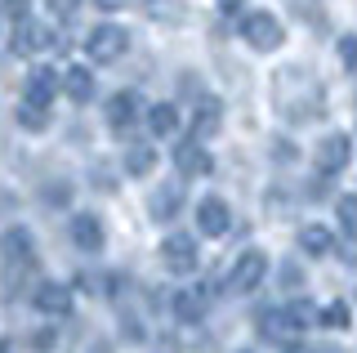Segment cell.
Returning a JSON list of instances; mask_svg holds the SVG:
<instances>
[{
    "instance_id": "6da1fadb",
    "label": "cell",
    "mask_w": 357,
    "mask_h": 353,
    "mask_svg": "<svg viewBox=\"0 0 357 353\" xmlns=\"http://www.w3.org/2000/svg\"><path fill=\"white\" fill-rule=\"evenodd\" d=\"M237 31H241V40H245V45H250V50H259V54H273V50L286 40L282 18H277V14H268V9H250V14H241Z\"/></svg>"
},
{
    "instance_id": "7a4b0ae2",
    "label": "cell",
    "mask_w": 357,
    "mask_h": 353,
    "mask_svg": "<svg viewBox=\"0 0 357 353\" xmlns=\"http://www.w3.org/2000/svg\"><path fill=\"white\" fill-rule=\"evenodd\" d=\"M126 50H130V31L116 27V23H98V27L85 36V54H89L94 63H116Z\"/></svg>"
},
{
    "instance_id": "3957f363",
    "label": "cell",
    "mask_w": 357,
    "mask_h": 353,
    "mask_svg": "<svg viewBox=\"0 0 357 353\" xmlns=\"http://www.w3.org/2000/svg\"><path fill=\"white\" fill-rule=\"evenodd\" d=\"M264 273H268V255L264 250H241V260L232 264V273H228V291H237V295H250V291H259L264 286Z\"/></svg>"
},
{
    "instance_id": "277c9868",
    "label": "cell",
    "mask_w": 357,
    "mask_h": 353,
    "mask_svg": "<svg viewBox=\"0 0 357 353\" xmlns=\"http://www.w3.org/2000/svg\"><path fill=\"white\" fill-rule=\"evenodd\" d=\"M174 170L183 174V179H206L210 170H215V157L206 152V143L197 135L192 139H178L174 143Z\"/></svg>"
},
{
    "instance_id": "5b68a950",
    "label": "cell",
    "mask_w": 357,
    "mask_h": 353,
    "mask_svg": "<svg viewBox=\"0 0 357 353\" xmlns=\"http://www.w3.org/2000/svg\"><path fill=\"white\" fill-rule=\"evenodd\" d=\"M170 313H174V322H201L210 313V286H174Z\"/></svg>"
},
{
    "instance_id": "8992f818",
    "label": "cell",
    "mask_w": 357,
    "mask_h": 353,
    "mask_svg": "<svg viewBox=\"0 0 357 353\" xmlns=\"http://www.w3.org/2000/svg\"><path fill=\"white\" fill-rule=\"evenodd\" d=\"M312 161H317V170L321 174H340L344 165L353 161V139L349 135H326V139H317V152H312Z\"/></svg>"
},
{
    "instance_id": "52a82bcc",
    "label": "cell",
    "mask_w": 357,
    "mask_h": 353,
    "mask_svg": "<svg viewBox=\"0 0 357 353\" xmlns=\"http://www.w3.org/2000/svg\"><path fill=\"white\" fill-rule=\"evenodd\" d=\"M31 308L45 317H67L72 313V286L67 282H36L31 291Z\"/></svg>"
},
{
    "instance_id": "ba28073f",
    "label": "cell",
    "mask_w": 357,
    "mask_h": 353,
    "mask_svg": "<svg viewBox=\"0 0 357 353\" xmlns=\"http://www.w3.org/2000/svg\"><path fill=\"white\" fill-rule=\"evenodd\" d=\"M161 264H165L170 273H178V278H183V273H192L197 264H201L197 241H192V237H183V233L165 237V241H161Z\"/></svg>"
},
{
    "instance_id": "9c48e42d",
    "label": "cell",
    "mask_w": 357,
    "mask_h": 353,
    "mask_svg": "<svg viewBox=\"0 0 357 353\" xmlns=\"http://www.w3.org/2000/svg\"><path fill=\"white\" fill-rule=\"evenodd\" d=\"M197 228H201V237H223L232 228L228 202H223V197H201L197 202Z\"/></svg>"
},
{
    "instance_id": "30bf717a",
    "label": "cell",
    "mask_w": 357,
    "mask_h": 353,
    "mask_svg": "<svg viewBox=\"0 0 357 353\" xmlns=\"http://www.w3.org/2000/svg\"><path fill=\"white\" fill-rule=\"evenodd\" d=\"M67 237H72V246L76 250H103V241H107V233H103V219L98 215H89V211H81V215H72V224H67Z\"/></svg>"
},
{
    "instance_id": "8fae6325",
    "label": "cell",
    "mask_w": 357,
    "mask_h": 353,
    "mask_svg": "<svg viewBox=\"0 0 357 353\" xmlns=\"http://www.w3.org/2000/svg\"><path fill=\"white\" fill-rule=\"evenodd\" d=\"M18 31H14V54H45V50H54L59 45V36H54L45 23H31V18H22V23H14Z\"/></svg>"
},
{
    "instance_id": "7c38bea8",
    "label": "cell",
    "mask_w": 357,
    "mask_h": 353,
    "mask_svg": "<svg viewBox=\"0 0 357 353\" xmlns=\"http://www.w3.org/2000/svg\"><path fill=\"white\" fill-rule=\"evenodd\" d=\"M139 107H143V103H139V94H134V90H116V94L103 103V117H107V126L116 130V135H126L134 121H139Z\"/></svg>"
},
{
    "instance_id": "4fadbf2b",
    "label": "cell",
    "mask_w": 357,
    "mask_h": 353,
    "mask_svg": "<svg viewBox=\"0 0 357 353\" xmlns=\"http://www.w3.org/2000/svg\"><path fill=\"white\" fill-rule=\"evenodd\" d=\"M59 90H63V76H59V72H50V68H31V76H27V103L50 107Z\"/></svg>"
},
{
    "instance_id": "5bb4252c",
    "label": "cell",
    "mask_w": 357,
    "mask_h": 353,
    "mask_svg": "<svg viewBox=\"0 0 357 353\" xmlns=\"http://www.w3.org/2000/svg\"><path fill=\"white\" fill-rule=\"evenodd\" d=\"M5 264L9 269H18V264H36V237L27 233V228H9L5 233Z\"/></svg>"
},
{
    "instance_id": "9a60e30c",
    "label": "cell",
    "mask_w": 357,
    "mask_h": 353,
    "mask_svg": "<svg viewBox=\"0 0 357 353\" xmlns=\"http://www.w3.org/2000/svg\"><path fill=\"white\" fill-rule=\"evenodd\" d=\"M148 211H152L156 224H170V219L183 211V183H161V188L152 193V206H148Z\"/></svg>"
},
{
    "instance_id": "2e32d148",
    "label": "cell",
    "mask_w": 357,
    "mask_h": 353,
    "mask_svg": "<svg viewBox=\"0 0 357 353\" xmlns=\"http://www.w3.org/2000/svg\"><path fill=\"white\" fill-rule=\"evenodd\" d=\"M299 250L312 255V260L331 255V250H335V233H331L326 224H304V228H299Z\"/></svg>"
},
{
    "instance_id": "e0dca14e",
    "label": "cell",
    "mask_w": 357,
    "mask_h": 353,
    "mask_svg": "<svg viewBox=\"0 0 357 353\" xmlns=\"http://www.w3.org/2000/svg\"><path fill=\"white\" fill-rule=\"evenodd\" d=\"M63 94L72 98V103H89V98H94V72L89 68H67L63 72Z\"/></svg>"
},
{
    "instance_id": "ac0fdd59",
    "label": "cell",
    "mask_w": 357,
    "mask_h": 353,
    "mask_svg": "<svg viewBox=\"0 0 357 353\" xmlns=\"http://www.w3.org/2000/svg\"><path fill=\"white\" fill-rule=\"evenodd\" d=\"M148 130L156 139H170L174 130H178V107L174 103H152L148 107Z\"/></svg>"
},
{
    "instance_id": "d6986e66",
    "label": "cell",
    "mask_w": 357,
    "mask_h": 353,
    "mask_svg": "<svg viewBox=\"0 0 357 353\" xmlns=\"http://www.w3.org/2000/svg\"><path fill=\"white\" fill-rule=\"evenodd\" d=\"M219 126H223V107H219V98H206V103L197 107L192 135H197V139H210V135H219Z\"/></svg>"
},
{
    "instance_id": "ffe728a7",
    "label": "cell",
    "mask_w": 357,
    "mask_h": 353,
    "mask_svg": "<svg viewBox=\"0 0 357 353\" xmlns=\"http://www.w3.org/2000/svg\"><path fill=\"white\" fill-rule=\"evenodd\" d=\"M290 331H295V326H290V313H286V308H268V313H259V336H264V340L282 345Z\"/></svg>"
},
{
    "instance_id": "44dd1931",
    "label": "cell",
    "mask_w": 357,
    "mask_h": 353,
    "mask_svg": "<svg viewBox=\"0 0 357 353\" xmlns=\"http://www.w3.org/2000/svg\"><path fill=\"white\" fill-rule=\"evenodd\" d=\"M152 165H156L152 143H130V148H126V174L143 179V174H152Z\"/></svg>"
},
{
    "instance_id": "7402d4cb",
    "label": "cell",
    "mask_w": 357,
    "mask_h": 353,
    "mask_svg": "<svg viewBox=\"0 0 357 353\" xmlns=\"http://www.w3.org/2000/svg\"><path fill=\"white\" fill-rule=\"evenodd\" d=\"M286 313H290V326H295V331L321 326V308H317V304H308V300H295V304L286 308Z\"/></svg>"
},
{
    "instance_id": "603a6c76",
    "label": "cell",
    "mask_w": 357,
    "mask_h": 353,
    "mask_svg": "<svg viewBox=\"0 0 357 353\" xmlns=\"http://www.w3.org/2000/svg\"><path fill=\"white\" fill-rule=\"evenodd\" d=\"M321 326H331V331L353 326V308H349V300H331L326 308H321Z\"/></svg>"
},
{
    "instance_id": "cb8c5ba5",
    "label": "cell",
    "mask_w": 357,
    "mask_h": 353,
    "mask_svg": "<svg viewBox=\"0 0 357 353\" xmlns=\"http://www.w3.org/2000/svg\"><path fill=\"white\" fill-rule=\"evenodd\" d=\"M18 126H22V130H45V126H50V112H45V107H36V103H22V107H18Z\"/></svg>"
},
{
    "instance_id": "d4e9b609",
    "label": "cell",
    "mask_w": 357,
    "mask_h": 353,
    "mask_svg": "<svg viewBox=\"0 0 357 353\" xmlns=\"http://www.w3.org/2000/svg\"><path fill=\"white\" fill-rule=\"evenodd\" d=\"M335 211H340V224L349 228V237H357V197H340Z\"/></svg>"
},
{
    "instance_id": "484cf974",
    "label": "cell",
    "mask_w": 357,
    "mask_h": 353,
    "mask_svg": "<svg viewBox=\"0 0 357 353\" xmlns=\"http://www.w3.org/2000/svg\"><path fill=\"white\" fill-rule=\"evenodd\" d=\"M340 63H344L349 72H357V36H344V40H340Z\"/></svg>"
},
{
    "instance_id": "4316f807",
    "label": "cell",
    "mask_w": 357,
    "mask_h": 353,
    "mask_svg": "<svg viewBox=\"0 0 357 353\" xmlns=\"http://www.w3.org/2000/svg\"><path fill=\"white\" fill-rule=\"evenodd\" d=\"M76 9H81V0H50V14L54 18H72Z\"/></svg>"
},
{
    "instance_id": "83f0119b",
    "label": "cell",
    "mask_w": 357,
    "mask_h": 353,
    "mask_svg": "<svg viewBox=\"0 0 357 353\" xmlns=\"http://www.w3.org/2000/svg\"><path fill=\"white\" fill-rule=\"evenodd\" d=\"M31 349H36V353H50V349H54V331H50V326L36 331V336H31Z\"/></svg>"
},
{
    "instance_id": "f1b7e54d",
    "label": "cell",
    "mask_w": 357,
    "mask_h": 353,
    "mask_svg": "<svg viewBox=\"0 0 357 353\" xmlns=\"http://www.w3.org/2000/svg\"><path fill=\"white\" fill-rule=\"evenodd\" d=\"M5 14H9V23H22L27 18V0H5Z\"/></svg>"
},
{
    "instance_id": "f546056e",
    "label": "cell",
    "mask_w": 357,
    "mask_h": 353,
    "mask_svg": "<svg viewBox=\"0 0 357 353\" xmlns=\"http://www.w3.org/2000/svg\"><path fill=\"white\" fill-rule=\"evenodd\" d=\"M94 5H98V9H107V14H116V9H126L130 0H94Z\"/></svg>"
},
{
    "instance_id": "4dcf8cb0",
    "label": "cell",
    "mask_w": 357,
    "mask_h": 353,
    "mask_svg": "<svg viewBox=\"0 0 357 353\" xmlns=\"http://www.w3.org/2000/svg\"><path fill=\"white\" fill-rule=\"evenodd\" d=\"M282 278H286V282H295V286L304 282V278H299V269H295V264H282Z\"/></svg>"
},
{
    "instance_id": "1f68e13d",
    "label": "cell",
    "mask_w": 357,
    "mask_h": 353,
    "mask_svg": "<svg viewBox=\"0 0 357 353\" xmlns=\"http://www.w3.org/2000/svg\"><path fill=\"white\" fill-rule=\"evenodd\" d=\"M241 5V0H223V9H228V14H232V9H237Z\"/></svg>"
},
{
    "instance_id": "d6a6232c",
    "label": "cell",
    "mask_w": 357,
    "mask_h": 353,
    "mask_svg": "<svg viewBox=\"0 0 357 353\" xmlns=\"http://www.w3.org/2000/svg\"><path fill=\"white\" fill-rule=\"evenodd\" d=\"M241 353H250V349H241Z\"/></svg>"
}]
</instances>
